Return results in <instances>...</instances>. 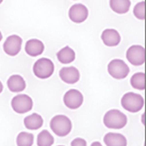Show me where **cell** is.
I'll return each mask as SVG.
<instances>
[{
    "label": "cell",
    "mask_w": 146,
    "mask_h": 146,
    "mask_svg": "<svg viewBox=\"0 0 146 146\" xmlns=\"http://www.w3.org/2000/svg\"><path fill=\"white\" fill-rule=\"evenodd\" d=\"M50 128L55 135L59 137H64L71 132L72 122L68 116L63 115V114H57L51 118Z\"/></svg>",
    "instance_id": "obj_1"
},
{
    "label": "cell",
    "mask_w": 146,
    "mask_h": 146,
    "mask_svg": "<svg viewBox=\"0 0 146 146\" xmlns=\"http://www.w3.org/2000/svg\"><path fill=\"white\" fill-rule=\"evenodd\" d=\"M103 123L109 129H122L127 124V116L118 110H110L104 114Z\"/></svg>",
    "instance_id": "obj_2"
},
{
    "label": "cell",
    "mask_w": 146,
    "mask_h": 146,
    "mask_svg": "<svg viewBox=\"0 0 146 146\" xmlns=\"http://www.w3.org/2000/svg\"><path fill=\"white\" fill-rule=\"evenodd\" d=\"M121 106L125 110L135 113L140 111L144 106V98L135 92H126L121 98Z\"/></svg>",
    "instance_id": "obj_3"
},
{
    "label": "cell",
    "mask_w": 146,
    "mask_h": 146,
    "mask_svg": "<svg viewBox=\"0 0 146 146\" xmlns=\"http://www.w3.org/2000/svg\"><path fill=\"white\" fill-rule=\"evenodd\" d=\"M54 64L48 58H40L34 63L33 73L38 79L45 80L50 78L54 73Z\"/></svg>",
    "instance_id": "obj_4"
},
{
    "label": "cell",
    "mask_w": 146,
    "mask_h": 146,
    "mask_svg": "<svg viewBox=\"0 0 146 146\" xmlns=\"http://www.w3.org/2000/svg\"><path fill=\"white\" fill-rule=\"evenodd\" d=\"M107 72L113 79L123 80L128 76L130 69L123 60L113 59L108 64Z\"/></svg>",
    "instance_id": "obj_5"
},
{
    "label": "cell",
    "mask_w": 146,
    "mask_h": 146,
    "mask_svg": "<svg viewBox=\"0 0 146 146\" xmlns=\"http://www.w3.org/2000/svg\"><path fill=\"white\" fill-rule=\"evenodd\" d=\"M11 108L16 113H27L33 108V100L27 94H17L12 98Z\"/></svg>",
    "instance_id": "obj_6"
},
{
    "label": "cell",
    "mask_w": 146,
    "mask_h": 146,
    "mask_svg": "<svg viewBox=\"0 0 146 146\" xmlns=\"http://www.w3.org/2000/svg\"><path fill=\"white\" fill-rule=\"evenodd\" d=\"M22 48V38L18 35H10L3 44V51L10 57H15L20 53Z\"/></svg>",
    "instance_id": "obj_7"
},
{
    "label": "cell",
    "mask_w": 146,
    "mask_h": 146,
    "mask_svg": "<svg viewBox=\"0 0 146 146\" xmlns=\"http://www.w3.org/2000/svg\"><path fill=\"white\" fill-rule=\"evenodd\" d=\"M126 59L133 66H142L145 62V49L140 45H133L126 51Z\"/></svg>",
    "instance_id": "obj_8"
},
{
    "label": "cell",
    "mask_w": 146,
    "mask_h": 146,
    "mask_svg": "<svg viewBox=\"0 0 146 146\" xmlns=\"http://www.w3.org/2000/svg\"><path fill=\"white\" fill-rule=\"evenodd\" d=\"M83 100L84 98L82 92L78 90H75V88L69 90L68 92H65L64 96H63V102L70 110L79 108L83 104Z\"/></svg>",
    "instance_id": "obj_9"
},
{
    "label": "cell",
    "mask_w": 146,
    "mask_h": 146,
    "mask_svg": "<svg viewBox=\"0 0 146 146\" xmlns=\"http://www.w3.org/2000/svg\"><path fill=\"white\" fill-rule=\"evenodd\" d=\"M88 11L87 7H86L84 4L81 3H76L73 4L70 8H69L68 11V17L74 23H83L86 19L88 18Z\"/></svg>",
    "instance_id": "obj_10"
},
{
    "label": "cell",
    "mask_w": 146,
    "mask_h": 146,
    "mask_svg": "<svg viewBox=\"0 0 146 146\" xmlns=\"http://www.w3.org/2000/svg\"><path fill=\"white\" fill-rule=\"evenodd\" d=\"M59 77L64 83L69 85H74L80 79V73L77 68L69 66V67H63L59 72Z\"/></svg>",
    "instance_id": "obj_11"
},
{
    "label": "cell",
    "mask_w": 146,
    "mask_h": 146,
    "mask_svg": "<svg viewBox=\"0 0 146 146\" xmlns=\"http://www.w3.org/2000/svg\"><path fill=\"white\" fill-rule=\"evenodd\" d=\"M101 40L103 44L107 47H116L121 41L119 32L115 29H105L101 34Z\"/></svg>",
    "instance_id": "obj_12"
},
{
    "label": "cell",
    "mask_w": 146,
    "mask_h": 146,
    "mask_svg": "<svg viewBox=\"0 0 146 146\" xmlns=\"http://www.w3.org/2000/svg\"><path fill=\"white\" fill-rule=\"evenodd\" d=\"M44 44L38 39H30L26 42L25 52L30 57H38L44 52Z\"/></svg>",
    "instance_id": "obj_13"
},
{
    "label": "cell",
    "mask_w": 146,
    "mask_h": 146,
    "mask_svg": "<svg viewBox=\"0 0 146 146\" xmlns=\"http://www.w3.org/2000/svg\"><path fill=\"white\" fill-rule=\"evenodd\" d=\"M103 141L106 146H127L126 137L117 132L106 133L103 137Z\"/></svg>",
    "instance_id": "obj_14"
},
{
    "label": "cell",
    "mask_w": 146,
    "mask_h": 146,
    "mask_svg": "<svg viewBox=\"0 0 146 146\" xmlns=\"http://www.w3.org/2000/svg\"><path fill=\"white\" fill-rule=\"evenodd\" d=\"M7 87L12 92H21L26 88V82L20 75H12L7 80Z\"/></svg>",
    "instance_id": "obj_15"
},
{
    "label": "cell",
    "mask_w": 146,
    "mask_h": 146,
    "mask_svg": "<svg viewBox=\"0 0 146 146\" xmlns=\"http://www.w3.org/2000/svg\"><path fill=\"white\" fill-rule=\"evenodd\" d=\"M57 59L63 65H68V64L72 63L75 60L76 54L74 52L72 48H70L69 46H65L64 48L60 49L56 54Z\"/></svg>",
    "instance_id": "obj_16"
},
{
    "label": "cell",
    "mask_w": 146,
    "mask_h": 146,
    "mask_svg": "<svg viewBox=\"0 0 146 146\" xmlns=\"http://www.w3.org/2000/svg\"><path fill=\"white\" fill-rule=\"evenodd\" d=\"M24 126L29 130H37L43 125V118L40 114L32 113L24 118Z\"/></svg>",
    "instance_id": "obj_17"
},
{
    "label": "cell",
    "mask_w": 146,
    "mask_h": 146,
    "mask_svg": "<svg viewBox=\"0 0 146 146\" xmlns=\"http://www.w3.org/2000/svg\"><path fill=\"white\" fill-rule=\"evenodd\" d=\"M109 6L113 12L117 14H125L131 6L130 0H109Z\"/></svg>",
    "instance_id": "obj_18"
},
{
    "label": "cell",
    "mask_w": 146,
    "mask_h": 146,
    "mask_svg": "<svg viewBox=\"0 0 146 146\" xmlns=\"http://www.w3.org/2000/svg\"><path fill=\"white\" fill-rule=\"evenodd\" d=\"M37 146H52L54 137L48 130H42L37 135Z\"/></svg>",
    "instance_id": "obj_19"
},
{
    "label": "cell",
    "mask_w": 146,
    "mask_h": 146,
    "mask_svg": "<svg viewBox=\"0 0 146 146\" xmlns=\"http://www.w3.org/2000/svg\"><path fill=\"white\" fill-rule=\"evenodd\" d=\"M34 142L33 134L27 132V131H21L18 133L16 137V144L17 146H32Z\"/></svg>",
    "instance_id": "obj_20"
},
{
    "label": "cell",
    "mask_w": 146,
    "mask_h": 146,
    "mask_svg": "<svg viewBox=\"0 0 146 146\" xmlns=\"http://www.w3.org/2000/svg\"><path fill=\"white\" fill-rule=\"evenodd\" d=\"M131 87L135 90H145V74L144 73H136L131 77L130 79Z\"/></svg>",
    "instance_id": "obj_21"
},
{
    "label": "cell",
    "mask_w": 146,
    "mask_h": 146,
    "mask_svg": "<svg viewBox=\"0 0 146 146\" xmlns=\"http://www.w3.org/2000/svg\"><path fill=\"white\" fill-rule=\"evenodd\" d=\"M133 14L139 20L145 19V1L138 2L133 8Z\"/></svg>",
    "instance_id": "obj_22"
},
{
    "label": "cell",
    "mask_w": 146,
    "mask_h": 146,
    "mask_svg": "<svg viewBox=\"0 0 146 146\" xmlns=\"http://www.w3.org/2000/svg\"><path fill=\"white\" fill-rule=\"evenodd\" d=\"M71 146H87V143H86V140L81 137H77V138L73 139L71 141Z\"/></svg>",
    "instance_id": "obj_23"
},
{
    "label": "cell",
    "mask_w": 146,
    "mask_h": 146,
    "mask_svg": "<svg viewBox=\"0 0 146 146\" xmlns=\"http://www.w3.org/2000/svg\"><path fill=\"white\" fill-rule=\"evenodd\" d=\"M91 146H103L100 142H98V141H94V142L91 143Z\"/></svg>",
    "instance_id": "obj_24"
},
{
    "label": "cell",
    "mask_w": 146,
    "mask_h": 146,
    "mask_svg": "<svg viewBox=\"0 0 146 146\" xmlns=\"http://www.w3.org/2000/svg\"><path fill=\"white\" fill-rule=\"evenodd\" d=\"M2 90H3V84H2L1 81H0V94L2 92Z\"/></svg>",
    "instance_id": "obj_25"
},
{
    "label": "cell",
    "mask_w": 146,
    "mask_h": 146,
    "mask_svg": "<svg viewBox=\"0 0 146 146\" xmlns=\"http://www.w3.org/2000/svg\"><path fill=\"white\" fill-rule=\"evenodd\" d=\"M2 38H3V36H2V33L0 32V42L2 41Z\"/></svg>",
    "instance_id": "obj_26"
},
{
    "label": "cell",
    "mask_w": 146,
    "mask_h": 146,
    "mask_svg": "<svg viewBox=\"0 0 146 146\" xmlns=\"http://www.w3.org/2000/svg\"><path fill=\"white\" fill-rule=\"evenodd\" d=\"M142 123H143V124H144V114H143V115H142Z\"/></svg>",
    "instance_id": "obj_27"
},
{
    "label": "cell",
    "mask_w": 146,
    "mask_h": 146,
    "mask_svg": "<svg viewBox=\"0 0 146 146\" xmlns=\"http://www.w3.org/2000/svg\"><path fill=\"white\" fill-rule=\"evenodd\" d=\"M2 2H3V0H0V4H1V3H2Z\"/></svg>",
    "instance_id": "obj_28"
},
{
    "label": "cell",
    "mask_w": 146,
    "mask_h": 146,
    "mask_svg": "<svg viewBox=\"0 0 146 146\" xmlns=\"http://www.w3.org/2000/svg\"><path fill=\"white\" fill-rule=\"evenodd\" d=\"M58 146H64V145H58Z\"/></svg>",
    "instance_id": "obj_29"
},
{
    "label": "cell",
    "mask_w": 146,
    "mask_h": 146,
    "mask_svg": "<svg viewBox=\"0 0 146 146\" xmlns=\"http://www.w3.org/2000/svg\"><path fill=\"white\" fill-rule=\"evenodd\" d=\"M74 1H76V0H74Z\"/></svg>",
    "instance_id": "obj_30"
}]
</instances>
